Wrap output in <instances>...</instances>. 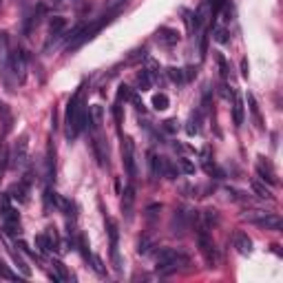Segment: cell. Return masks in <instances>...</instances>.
<instances>
[{
    "label": "cell",
    "instance_id": "cell-16",
    "mask_svg": "<svg viewBox=\"0 0 283 283\" xmlns=\"http://www.w3.org/2000/svg\"><path fill=\"white\" fill-rule=\"evenodd\" d=\"M44 164H47V179H53L55 177V146L51 140L47 144V159H44Z\"/></svg>",
    "mask_w": 283,
    "mask_h": 283
},
{
    "label": "cell",
    "instance_id": "cell-7",
    "mask_svg": "<svg viewBox=\"0 0 283 283\" xmlns=\"http://www.w3.org/2000/svg\"><path fill=\"white\" fill-rule=\"evenodd\" d=\"M106 233H109V239H111V259L115 264V270H122V261H120V252H117V244H120V233H117V224L115 219L106 217Z\"/></svg>",
    "mask_w": 283,
    "mask_h": 283
},
{
    "label": "cell",
    "instance_id": "cell-32",
    "mask_svg": "<svg viewBox=\"0 0 283 283\" xmlns=\"http://www.w3.org/2000/svg\"><path fill=\"white\" fill-rule=\"evenodd\" d=\"M204 217H206V226L217 224V210H213V208L204 210ZM206 226H202V228H206Z\"/></svg>",
    "mask_w": 283,
    "mask_h": 283
},
{
    "label": "cell",
    "instance_id": "cell-10",
    "mask_svg": "<svg viewBox=\"0 0 283 283\" xmlns=\"http://www.w3.org/2000/svg\"><path fill=\"white\" fill-rule=\"evenodd\" d=\"M27 151H29V142H27V135H22L20 140L16 142V146H13V153H11V164L16 168L24 166V162H27Z\"/></svg>",
    "mask_w": 283,
    "mask_h": 283
},
{
    "label": "cell",
    "instance_id": "cell-4",
    "mask_svg": "<svg viewBox=\"0 0 283 283\" xmlns=\"http://www.w3.org/2000/svg\"><path fill=\"white\" fill-rule=\"evenodd\" d=\"M244 219L250 221V224H255V226H259V228H266V230H281V226H283L279 215L264 213V210H255V213L244 215Z\"/></svg>",
    "mask_w": 283,
    "mask_h": 283
},
{
    "label": "cell",
    "instance_id": "cell-17",
    "mask_svg": "<svg viewBox=\"0 0 283 283\" xmlns=\"http://www.w3.org/2000/svg\"><path fill=\"white\" fill-rule=\"evenodd\" d=\"M27 193H29V179L22 184H16V186H11V190H9V197L11 199H18L20 204L27 202Z\"/></svg>",
    "mask_w": 283,
    "mask_h": 283
},
{
    "label": "cell",
    "instance_id": "cell-27",
    "mask_svg": "<svg viewBox=\"0 0 283 283\" xmlns=\"http://www.w3.org/2000/svg\"><path fill=\"white\" fill-rule=\"evenodd\" d=\"M215 40H217L219 44H228L230 42L228 29H226V27H217V29H215Z\"/></svg>",
    "mask_w": 283,
    "mask_h": 283
},
{
    "label": "cell",
    "instance_id": "cell-22",
    "mask_svg": "<svg viewBox=\"0 0 283 283\" xmlns=\"http://www.w3.org/2000/svg\"><path fill=\"white\" fill-rule=\"evenodd\" d=\"M9 252H11V257H13V261H16V266L20 268V272H22V275H24V277H31V268H29V266H27V261H24V259H22V257H20V255H18V252H13L11 248H9Z\"/></svg>",
    "mask_w": 283,
    "mask_h": 283
},
{
    "label": "cell",
    "instance_id": "cell-39",
    "mask_svg": "<svg viewBox=\"0 0 283 283\" xmlns=\"http://www.w3.org/2000/svg\"><path fill=\"white\" fill-rule=\"evenodd\" d=\"M0 2H2V0H0Z\"/></svg>",
    "mask_w": 283,
    "mask_h": 283
},
{
    "label": "cell",
    "instance_id": "cell-33",
    "mask_svg": "<svg viewBox=\"0 0 283 283\" xmlns=\"http://www.w3.org/2000/svg\"><path fill=\"white\" fill-rule=\"evenodd\" d=\"M177 164H179V166H182V171L186 173V175H193V173H195V164H190L188 159L179 157V159H177Z\"/></svg>",
    "mask_w": 283,
    "mask_h": 283
},
{
    "label": "cell",
    "instance_id": "cell-14",
    "mask_svg": "<svg viewBox=\"0 0 283 283\" xmlns=\"http://www.w3.org/2000/svg\"><path fill=\"white\" fill-rule=\"evenodd\" d=\"M133 204H135V188L126 186L124 193H122V213L126 215V219H131L133 215Z\"/></svg>",
    "mask_w": 283,
    "mask_h": 283
},
{
    "label": "cell",
    "instance_id": "cell-36",
    "mask_svg": "<svg viewBox=\"0 0 283 283\" xmlns=\"http://www.w3.org/2000/svg\"><path fill=\"white\" fill-rule=\"evenodd\" d=\"M113 113H115V122H117V124H122V109H120V102H117V106L113 109Z\"/></svg>",
    "mask_w": 283,
    "mask_h": 283
},
{
    "label": "cell",
    "instance_id": "cell-26",
    "mask_svg": "<svg viewBox=\"0 0 283 283\" xmlns=\"http://www.w3.org/2000/svg\"><path fill=\"white\" fill-rule=\"evenodd\" d=\"M166 73H168V78H171V80L175 82V84H184V82H186V78H184V71H182V69H175V66H173V69H168Z\"/></svg>",
    "mask_w": 283,
    "mask_h": 283
},
{
    "label": "cell",
    "instance_id": "cell-8",
    "mask_svg": "<svg viewBox=\"0 0 283 283\" xmlns=\"http://www.w3.org/2000/svg\"><path fill=\"white\" fill-rule=\"evenodd\" d=\"M7 66H9V71H11V73L16 75L20 82H24V71H27V62H24V53H22V51H20V49H13L11 53H9Z\"/></svg>",
    "mask_w": 283,
    "mask_h": 283
},
{
    "label": "cell",
    "instance_id": "cell-35",
    "mask_svg": "<svg viewBox=\"0 0 283 283\" xmlns=\"http://www.w3.org/2000/svg\"><path fill=\"white\" fill-rule=\"evenodd\" d=\"M248 73H250L248 60H246V58H241V75H244V78H248Z\"/></svg>",
    "mask_w": 283,
    "mask_h": 283
},
{
    "label": "cell",
    "instance_id": "cell-13",
    "mask_svg": "<svg viewBox=\"0 0 283 283\" xmlns=\"http://www.w3.org/2000/svg\"><path fill=\"white\" fill-rule=\"evenodd\" d=\"M157 40L162 44H166V47H173V44L179 42V31L177 29H171V27H159Z\"/></svg>",
    "mask_w": 283,
    "mask_h": 283
},
{
    "label": "cell",
    "instance_id": "cell-12",
    "mask_svg": "<svg viewBox=\"0 0 283 283\" xmlns=\"http://www.w3.org/2000/svg\"><path fill=\"white\" fill-rule=\"evenodd\" d=\"M233 246L237 248L239 255H250V252H252V239L246 233H241V230L233 235Z\"/></svg>",
    "mask_w": 283,
    "mask_h": 283
},
{
    "label": "cell",
    "instance_id": "cell-2",
    "mask_svg": "<svg viewBox=\"0 0 283 283\" xmlns=\"http://www.w3.org/2000/svg\"><path fill=\"white\" fill-rule=\"evenodd\" d=\"M115 13H117V9H113V11H109L106 16H102L100 20H95V22H91V24H78V27H75L73 31H71V35H69L66 51H69V53H73V51H78L80 47H84L86 42H91V40H93L95 35L111 22Z\"/></svg>",
    "mask_w": 283,
    "mask_h": 283
},
{
    "label": "cell",
    "instance_id": "cell-28",
    "mask_svg": "<svg viewBox=\"0 0 283 283\" xmlns=\"http://www.w3.org/2000/svg\"><path fill=\"white\" fill-rule=\"evenodd\" d=\"M252 190H255L259 197H266V199H272V193H270V188H266L261 182H252Z\"/></svg>",
    "mask_w": 283,
    "mask_h": 283
},
{
    "label": "cell",
    "instance_id": "cell-5",
    "mask_svg": "<svg viewBox=\"0 0 283 283\" xmlns=\"http://www.w3.org/2000/svg\"><path fill=\"white\" fill-rule=\"evenodd\" d=\"M122 162H124L128 177L135 179L137 177V159H135V142H133L131 137H124V140H122Z\"/></svg>",
    "mask_w": 283,
    "mask_h": 283
},
{
    "label": "cell",
    "instance_id": "cell-20",
    "mask_svg": "<svg viewBox=\"0 0 283 283\" xmlns=\"http://www.w3.org/2000/svg\"><path fill=\"white\" fill-rule=\"evenodd\" d=\"M148 164H151L153 177H162V175H164V168H166V162H164L162 157H155V155L151 153V155H148Z\"/></svg>",
    "mask_w": 283,
    "mask_h": 283
},
{
    "label": "cell",
    "instance_id": "cell-1",
    "mask_svg": "<svg viewBox=\"0 0 283 283\" xmlns=\"http://www.w3.org/2000/svg\"><path fill=\"white\" fill-rule=\"evenodd\" d=\"M64 124H66V137L73 140L82 133V128L89 124V111L84 104V86H80L73 95H71L69 104L64 113Z\"/></svg>",
    "mask_w": 283,
    "mask_h": 283
},
{
    "label": "cell",
    "instance_id": "cell-38",
    "mask_svg": "<svg viewBox=\"0 0 283 283\" xmlns=\"http://www.w3.org/2000/svg\"><path fill=\"white\" fill-rule=\"evenodd\" d=\"M164 128H166V131H175V122H173V120L164 122Z\"/></svg>",
    "mask_w": 283,
    "mask_h": 283
},
{
    "label": "cell",
    "instance_id": "cell-18",
    "mask_svg": "<svg viewBox=\"0 0 283 283\" xmlns=\"http://www.w3.org/2000/svg\"><path fill=\"white\" fill-rule=\"evenodd\" d=\"M66 29V18L62 16H55V18H51V22H49V35L51 38H60V33H62Z\"/></svg>",
    "mask_w": 283,
    "mask_h": 283
},
{
    "label": "cell",
    "instance_id": "cell-31",
    "mask_svg": "<svg viewBox=\"0 0 283 283\" xmlns=\"http://www.w3.org/2000/svg\"><path fill=\"white\" fill-rule=\"evenodd\" d=\"M133 93H131V89H128L126 84H120V89H117V102H122V100H131Z\"/></svg>",
    "mask_w": 283,
    "mask_h": 283
},
{
    "label": "cell",
    "instance_id": "cell-34",
    "mask_svg": "<svg viewBox=\"0 0 283 283\" xmlns=\"http://www.w3.org/2000/svg\"><path fill=\"white\" fill-rule=\"evenodd\" d=\"M53 268H55V270H58V281H66V279H69V275H66L64 266L60 264V261H55V264H53Z\"/></svg>",
    "mask_w": 283,
    "mask_h": 283
},
{
    "label": "cell",
    "instance_id": "cell-21",
    "mask_svg": "<svg viewBox=\"0 0 283 283\" xmlns=\"http://www.w3.org/2000/svg\"><path fill=\"white\" fill-rule=\"evenodd\" d=\"M151 84H153L151 71H140V73H137V86H140V91H148Z\"/></svg>",
    "mask_w": 283,
    "mask_h": 283
},
{
    "label": "cell",
    "instance_id": "cell-30",
    "mask_svg": "<svg viewBox=\"0 0 283 283\" xmlns=\"http://www.w3.org/2000/svg\"><path fill=\"white\" fill-rule=\"evenodd\" d=\"M217 64H219V73H221V78H228V62H226V58L221 53H217Z\"/></svg>",
    "mask_w": 283,
    "mask_h": 283
},
{
    "label": "cell",
    "instance_id": "cell-6",
    "mask_svg": "<svg viewBox=\"0 0 283 283\" xmlns=\"http://www.w3.org/2000/svg\"><path fill=\"white\" fill-rule=\"evenodd\" d=\"M197 244H199V250H202L204 261L208 264V268H215V264H217V250H215V241L210 239V235L206 233V228H199Z\"/></svg>",
    "mask_w": 283,
    "mask_h": 283
},
{
    "label": "cell",
    "instance_id": "cell-29",
    "mask_svg": "<svg viewBox=\"0 0 283 283\" xmlns=\"http://www.w3.org/2000/svg\"><path fill=\"white\" fill-rule=\"evenodd\" d=\"M248 104H250V111H252V115H255V122L261 126V115H259V106H257V100H255V95H248Z\"/></svg>",
    "mask_w": 283,
    "mask_h": 283
},
{
    "label": "cell",
    "instance_id": "cell-23",
    "mask_svg": "<svg viewBox=\"0 0 283 283\" xmlns=\"http://www.w3.org/2000/svg\"><path fill=\"white\" fill-rule=\"evenodd\" d=\"M153 109L155 111H166L168 109V95L166 93H157L153 97Z\"/></svg>",
    "mask_w": 283,
    "mask_h": 283
},
{
    "label": "cell",
    "instance_id": "cell-19",
    "mask_svg": "<svg viewBox=\"0 0 283 283\" xmlns=\"http://www.w3.org/2000/svg\"><path fill=\"white\" fill-rule=\"evenodd\" d=\"M199 124H202V111H193V113H190L188 126H186V133H188V135H197L199 128H202Z\"/></svg>",
    "mask_w": 283,
    "mask_h": 283
},
{
    "label": "cell",
    "instance_id": "cell-24",
    "mask_svg": "<svg viewBox=\"0 0 283 283\" xmlns=\"http://www.w3.org/2000/svg\"><path fill=\"white\" fill-rule=\"evenodd\" d=\"M35 246H38V248H40V252H49V250H53V246H51V241H49L47 233L35 237Z\"/></svg>",
    "mask_w": 283,
    "mask_h": 283
},
{
    "label": "cell",
    "instance_id": "cell-15",
    "mask_svg": "<svg viewBox=\"0 0 283 283\" xmlns=\"http://www.w3.org/2000/svg\"><path fill=\"white\" fill-rule=\"evenodd\" d=\"M233 120L235 126L244 124V100H241L239 93H233Z\"/></svg>",
    "mask_w": 283,
    "mask_h": 283
},
{
    "label": "cell",
    "instance_id": "cell-3",
    "mask_svg": "<svg viewBox=\"0 0 283 283\" xmlns=\"http://www.w3.org/2000/svg\"><path fill=\"white\" fill-rule=\"evenodd\" d=\"M188 264V257L173 248H162L157 252V272L159 275H171V272L179 270L182 266Z\"/></svg>",
    "mask_w": 283,
    "mask_h": 283
},
{
    "label": "cell",
    "instance_id": "cell-11",
    "mask_svg": "<svg viewBox=\"0 0 283 283\" xmlns=\"http://www.w3.org/2000/svg\"><path fill=\"white\" fill-rule=\"evenodd\" d=\"M93 151H95L97 164H100L102 168L109 166V144H106V140L100 135V133H97L95 140H93Z\"/></svg>",
    "mask_w": 283,
    "mask_h": 283
},
{
    "label": "cell",
    "instance_id": "cell-25",
    "mask_svg": "<svg viewBox=\"0 0 283 283\" xmlns=\"http://www.w3.org/2000/svg\"><path fill=\"white\" fill-rule=\"evenodd\" d=\"M0 277H4V279H9V281H16V279H18V275H16V272H13L7 264H4L2 259H0Z\"/></svg>",
    "mask_w": 283,
    "mask_h": 283
},
{
    "label": "cell",
    "instance_id": "cell-37",
    "mask_svg": "<svg viewBox=\"0 0 283 283\" xmlns=\"http://www.w3.org/2000/svg\"><path fill=\"white\" fill-rule=\"evenodd\" d=\"M4 164H7V153H0V175H2V171H4Z\"/></svg>",
    "mask_w": 283,
    "mask_h": 283
},
{
    "label": "cell",
    "instance_id": "cell-9",
    "mask_svg": "<svg viewBox=\"0 0 283 283\" xmlns=\"http://www.w3.org/2000/svg\"><path fill=\"white\" fill-rule=\"evenodd\" d=\"M257 173H259V177L270 184V186H277V184H279V179H277V171H275V166H272L270 159H266V157L257 159Z\"/></svg>",
    "mask_w": 283,
    "mask_h": 283
}]
</instances>
